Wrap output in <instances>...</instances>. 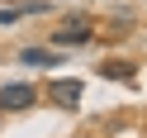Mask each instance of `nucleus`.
<instances>
[{
	"label": "nucleus",
	"instance_id": "nucleus-1",
	"mask_svg": "<svg viewBox=\"0 0 147 138\" xmlns=\"http://www.w3.org/2000/svg\"><path fill=\"white\" fill-rule=\"evenodd\" d=\"M38 105V86L33 81H5L0 86V114H24Z\"/></svg>",
	"mask_w": 147,
	"mask_h": 138
},
{
	"label": "nucleus",
	"instance_id": "nucleus-2",
	"mask_svg": "<svg viewBox=\"0 0 147 138\" xmlns=\"http://www.w3.org/2000/svg\"><path fill=\"white\" fill-rule=\"evenodd\" d=\"M52 43H57L62 52H67V48H86V43H95V24H90V14H71V19H62V29L52 33Z\"/></svg>",
	"mask_w": 147,
	"mask_h": 138
},
{
	"label": "nucleus",
	"instance_id": "nucleus-3",
	"mask_svg": "<svg viewBox=\"0 0 147 138\" xmlns=\"http://www.w3.org/2000/svg\"><path fill=\"white\" fill-rule=\"evenodd\" d=\"M81 95H86V86H81L76 76H57V81H48V105H52V109H76Z\"/></svg>",
	"mask_w": 147,
	"mask_h": 138
},
{
	"label": "nucleus",
	"instance_id": "nucleus-4",
	"mask_svg": "<svg viewBox=\"0 0 147 138\" xmlns=\"http://www.w3.org/2000/svg\"><path fill=\"white\" fill-rule=\"evenodd\" d=\"M100 76H109V81H123V86H133V81H138V67H133V62H123V57H109V62H100Z\"/></svg>",
	"mask_w": 147,
	"mask_h": 138
},
{
	"label": "nucleus",
	"instance_id": "nucleus-5",
	"mask_svg": "<svg viewBox=\"0 0 147 138\" xmlns=\"http://www.w3.org/2000/svg\"><path fill=\"white\" fill-rule=\"evenodd\" d=\"M19 62H24V67H57V62H62V48H24Z\"/></svg>",
	"mask_w": 147,
	"mask_h": 138
},
{
	"label": "nucleus",
	"instance_id": "nucleus-6",
	"mask_svg": "<svg viewBox=\"0 0 147 138\" xmlns=\"http://www.w3.org/2000/svg\"><path fill=\"white\" fill-rule=\"evenodd\" d=\"M52 10V0H24L19 5V14H48Z\"/></svg>",
	"mask_w": 147,
	"mask_h": 138
},
{
	"label": "nucleus",
	"instance_id": "nucleus-7",
	"mask_svg": "<svg viewBox=\"0 0 147 138\" xmlns=\"http://www.w3.org/2000/svg\"><path fill=\"white\" fill-rule=\"evenodd\" d=\"M14 19H24V14H19V5H14V10H0V24H14Z\"/></svg>",
	"mask_w": 147,
	"mask_h": 138
}]
</instances>
